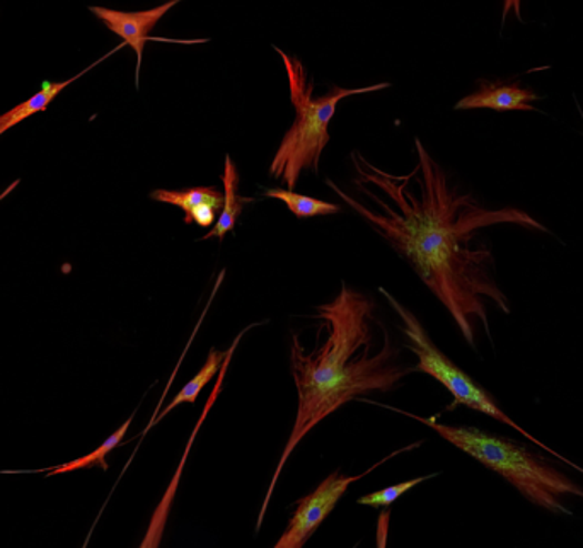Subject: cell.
Here are the masks:
<instances>
[{"label":"cell","mask_w":583,"mask_h":548,"mask_svg":"<svg viewBox=\"0 0 583 548\" xmlns=\"http://www.w3.org/2000/svg\"><path fill=\"white\" fill-rule=\"evenodd\" d=\"M379 292L385 296V301L391 304V307L394 308V312L400 315L401 322H403L404 336L410 341V346L408 347L419 356V365L413 366L415 372L425 373L429 377L435 378L439 384L448 388L449 394L454 398V403H452L449 409L464 406L468 407V409L484 414V416L493 417V419L499 420V423H503V425L510 426V428H514L515 432L521 433L525 439L540 446V448L546 450L547 454L556 457L557 460L565 461L566 465H570V467L583 474L582 467L573 464V461L566 460V458H563L557 451L551 450L550 446L534 438L531 433L525 432L522 426H519L512 417L506 416V414L500 409L499 404L493 400L489 392L480 387L468 373H464L463 369L455 366L444 353H441V349L432 343L429 334L423 329L422 324H420L419 318L415 317L413 312L408 311L404 305H401L400 302H398L391 293L385 292L384 288H379Z\"/></svg>","instance_id":"obj_5"},{"label":"cell","mask_w":583,"mask_h":548,"mask_svg":"<svg viewBox=\"0 0 583 548\" xmlns=\"http://www.w3.org/2000/svg\"><path fill=\"white\" fill-rule=\"evenodd\" d=\"M221 180L224 183V205H222L215 225L199 241H209V239L224 241L225 235L238 227L239 216L242 215L244 206L254 202L253 197H244L239 194V171L231 155H225Z\"/></svg>","instance_id":"obj_11"},{"label":"cell","mask_w":583,"mask_h":548,"mask_svg":"<svg viewBox=\"0 0 583 548\" xmlns=\"http://www.w3.org/2000/svg\"><path fill=\"white\" fill-rule=\"evenodd\" d=\"M123 47H125V44H120V47L114 48L113 52L108 53V55H104L103 59L92 63V65H89L88 69L82 70V72L78 73V75H74V78L67 79V81L62 82H41L40 91H38L37 94L31 95V98H28L27 101H22L21 104L12 108V110H9L8 113L0 114V135H4L6 132L14 129L16 124L28 120V118L33 116V114L43 113V111H47V108L50 106L53 101H56L57 95H59L63 89L69 88L70 84H74V82L78 81V79H81L82 75H86L89 70L94 69L98 63L103 62V60H107L108 57L113 55V53H117L118 50H121Z\"/></svg>","instance_id":"obj_10"},{"label":"cell","mask_w":583,"mask_h":548,"mask_svg":"<svg viewBox=\"0 0 583 548\" xmlns=\"http://www.w3.org/2000/svg\"><path fill=\"white\" fill-rule=\"evenodd\" d=\"M178 6V0H171L162 6L148 9V11L123 12L114 9L101 8V6H89V11L103 22L104 27L129 44L137 55L135 88H140V69H142L143 50L148 41H169V43H205L207 40H165V38H151V31L158 27L159 21Z\"/></svg>","instance_id":"obj_8"},{"label":"cell","mask_w":583,"mask_h":548,"mask_svg":"<svg viewBox=\"0 0 583 548\" xmlns=\"http://www.w3.org/2000/svg\"><path fill=\"white\" fill-rule=\"evenodd\" d=\"M133 417H135V414H132V416H130L129 419H127L125 423H123V425L110 436V438L104 439L94 451L86 455V457L76 458V460L69 461V464L59 465V467L56 468H47V470L41 471H47V477H52L60 476V474H67V471L81 470V468L101 467L103 470H108V455H110L117 446H120L121 443H123L127 432H129L130 426H132Z\"/></svg>","instance_id":"obj_14"},{"label":"cell","mask_w":583,"mask_h":548,"mask_svg":"<svg viewBox=\"0 0 583 548\" xmlns=\"http://www.w3.org/2000/svg\"><path fill=\"white\" fill-rule=\"evenodd\" d=\"M224 359L225 352L212 349V352L209 353V356H207V362L203 363L200 372L197 373V375H194V377L191 378V380L188 382V384L184 385L180 392H178L177 397H174L173 400H171V403H169L168 406H165L164 409H162L161 413H159L158 416H155L154 419L149 423L148 428H145V433H148L152 426L158 425L159 420L164 419V417L168 416L171 410H174L178 406H181V404L197 403V398L200 397L203 388H205L207 385L213 380V378H217V375H219V372H221L222 365H224Z\"/></svg>","instance_id":"obj_12"},{"label":"cell","mask_w":583,"mask_h":548,"mask_svg":"<svg viewBox=\"0 0 583 548\" xmlns=\"http://www.w3.org/2000/svg\"><path fill=\"white\" fill-rule=\"evenodd\" d=\"M92 530H94V527H92ZM92 530H91V534H92ZM91 534H89L88 538H86V541H84V545H82V548H88L89 538H91Z\"/></svg>","instance_id":"obj_20"},{"label":"cell","mask_w":583,"mask_h":548,"mask_svg":"<svg viewBox=\"0 0 583 548\" xmlns=\"http://www.w3.org/2000/svg\"><path fill=\"white\" fill-rule=\"evenodd\" d=\"M420 445H422V442L393 451V454L374 464V467L362 471L360 476H342L340 471H333L311 494L299 499L298 505H295L298 508H295L294 516L290 518L289 527L283 531L282 537H280V540L277 541L273 548H304L309 538L323 525L330 513H333V509L336 508L338 503L345 496L352 484L369 476L371 471H374L375 468L381 467L382 464L391 460V458L398 457L404 451L415 450Z\"/></svg>","instance_id":"obj_6"},{"label":"cell","mask_w":583,"mask_h":548,"mask_svg":"<svg viewBox=\"0 0 583 548\" xmlns=\"http://www.w3.org/2000/svg\"><path fill=\"white\" fill-rule=\"evenodd\" d=\"M152 200L165 205L178 206L184 213L191 212L200 205H224V193L213 186L188 187L184 191L155 190L151 193Z\"/></svg>","instance_id":"obj_15"},{"label":"cell","mask_w":583,"mask_h":548,"mask_svg":"<svg viewBox=\"0 0 583 548\" xmlns=\"http://www.w3.org/2000/svg\"><path fill=\"white\" fill-rule=\"evenodd\" d=\"M374 308L368 296L343 283L342 292L333 302L315 308L323 329L328 331L326 341L308 353L298 334L292 336L290 366L299 394L298 419L264 496L257 534L263 525L280 474L299 443L340 407L371 392L396 390L401 380L415 372L413 366L401 365L400 349L393 346L385 331L381 352L371 355Z\"/></svg>","instance_id":"obj_2"},{"label":"cell","mask_w":583,"mask_h":548,"mask_svg":"<svg viewBox=\"0 0 583 548\" xmlns=\"http://www.w3.org/2000/svg\"><path fill=\"white\" fill-rule=\"evenodd\" d=\"M415 149L419 164L404 176L389 174L353 152V183L374 206L350 196L331 180H326V186L411 264L426 288L448 308L468 344L476 349L474 318L481 321L490 336L484 298L495 302L505 314H510V307L493 278L492 251L473 247L474 235L499 223L550 231L521 210L484 209L471 194L459 193L420 139H415Z\"/></svg>","instance_id":"obj_1"},{"label":"cell","mask_w":583,"mask_h":548,"mask_svg":"<svg viewBox=\"0 0 583 548\" xmlns=\"http://www.w3.org/2000/svg\"><path fill=\"white\" fill-rule=\"evenodd\" d=\"M441 476L439 471L430 474V476L416 477V479L406 480V483L394 484V486L384 487V489L375 490V493L368 494V496L360 497L356 505L371 506V508H389L400 499L401 496L420 486L425 480L433 479V477Z\"/></svg>","instance_id":"obj_16"},{"label":"cell","mask_w":583,"mask_h":548,"mask_svg":"<svg viewBox=\"0 0 583 548\" xmlns=\"http://www.w3.org/2000/svg\"><path fill=\"white\" fill-rule=\"evenodd\" d=\"M289 79L290 103L295 110V121L283 135L279 151L270 164V176L285 184L287 191H294L302 172L320 171L321 155L330 143V126L338 104L352 95L371 94L391 88L388 82L368 85V88H338L333 85L328 94L314 98V81L309 79L304 63L298 57L273 47Z\"/></svg>","instance_id":"obj_4"},{"label":"cell","mask_w":583,"mask_h":548,"mask_svg":"<svg viewBox=\"0 0 583 548\" xmlns=\"http://www.w3.org/2000/svg\"><path fill=\"white\" fill-rule=\"evenodd\" d=\"M263 196L285 203L287 209L290 210V213H294L298 220L338 215V213L342 212V206L334 205V203L324 202V200H318V197L304 196V194L295 193V191L280 190V187L264 191Z\"/></svg>","instance_id":"obj_13"},{"label":"cell","mask_w":583,"mask_h":548,"mask_svg":"<svg viewBox=\"0 0 583 548\" xmlns=\"http://www.w3.org/2000/svg\"><path fill=\"white\" fill-rule=\"evenodd\" d=\"M222 206L212 205H200L197 209L191 210V212L184 213V225H191V223H197L199 227H213L219 219V213H221Z\"/></svg>","instance_id":"obj_17"},{"label":"cell","mask_w":583,"mask_h":548,"mask_svg":"<svg viewBox=\"0 0 583 548\" xmlns=\"http://www.w3.org/2000/svg\"><path fill=\"white\" fill-rule=\"evenodd\" d=\"M389 518H391L389 508L379 515L378 535H375V538H378V548H385V545H388Z\"/></svg>","instance_id":"obj_18"},{"label":"cell","mask_w":583,"mask_h":548,"mask_svg":"<svg viewBox=\"0 0 583 548\" xmlns=\"http://www.w3.org/2000/svg\"><path fill=\"white\" fill-rule=\"evenodd\" d=\"M18 184H19V180H16L14 183L9 184V186L6 187V190L2 191V193H0V202H2V200H4L6 196H9V194H11L12 191H14L16 187H18Z\"/></svg>","instance_id":"obj_19"},{"label":"cell","mask_w":583,"mask_h":548,"mask_svg":"<svg viewBox=\"0 0 583 548\" xmlns=\"http://www.w3.org/2000/svg\"><path fill=\"white\" fill-rule=\"evenodd\" d=\"M247 334V329L241 331L232 341L229 349H225L224 365H222L221 372L217 375L215 385H213L212 392H210L209 398H207L205 406H203L202 413H200L197 425H194L193 432L188 436L187 445H184L183 457L180 458L177 470H174L173 477L169 480V486L165 487L164 494H162L161 501L155 506L154 513H152L151 521H149L148 531L143 535L142 544L139 548H161L162 537H164L165 525H168L169 515L173 509L174 499H177L178 487H180L181 477H183L184 467H187L188 458H190L191 448H193L194 442L199 438V433L202 432L203 425H205L207 417L210 416V410L215 406L217 398L224 390L225 377H228L229 366H231L232 356H234L235 349H238L239 343H241L242 336Z\"/></svg>","instance_id":"obj_7"},{"label":"cell","mask_w":583,"mask_h":548,"mask_svg":"<svg viewBox=\"0 0 583 548\" xmlns=\"http://www.w3.org/2000/svg\"><path fill=\"white\" fill-rule=\"evenodd\" d=\"M360 403L374 404L393 413L403 414L411 419L419 420L422 425L442 436L445 442L451 443L458 450L470 455L484 467L499 474L510 486H514L522 496L532 505L540 506L553 515L572 516V509L563 505V496H576L583 499V489L579 484L563 476L562 471L550 467L546 461L529 454L517 443L500 436L489 435L476 428H463V426L442 425L435 416L422 417L416 414L406 413L398 407L384 406V404L372 403L368 398H360Z\"/></svg>","instance_id":"obj_3"},{"label":"cell","mask_w":583,"mask_h":548,"mask_svg":"<svg viewBox=\"0 0 583 548\" xmlns=\"http://www.w3.org/2000/svg\"><path fill=\"white\" fill-rule=\"evenodd\" d=\"M540 99L536 92L517 84L481 82V88L474 94L461 99L455 104V110L536 111L531 101H540Z\"/></svg>","instance_id":"obj_9"}]
</instances>
